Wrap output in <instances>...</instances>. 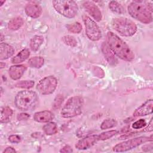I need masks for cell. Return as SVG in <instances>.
I'll list each match as a JSON object with an SVG mask.
<instances>
[{"label":"cell","mask_w":153,"mask_h":153,"mask_svg":"<svg viewBox=\"0 0 153 153\" xmlns=\"http://www.w3.org/2000/svg\"><path fill=\"white\" fill-rule=\"evenodd\" d=\"M15 87L17 88L29 89L34 85V81L32 80H25L20 81L15 84Z\"/></svg>","instance_id":"cell-27"},{"label":"cell","mask_w":153,"mask_h":153,"mask_svg":"<svg viewBox=\"0 0 153 153\" xmlns=\"http://www.w3.org/2000/svg\"><path fill=\"white\" fill-rule=\"evenodd\" d=\"M5 63H3L2 62H1V68H3L4 67H5Z\"/></svg>","instance_id":"cell-37"},{"label":"cell","mask_w":153,"mask_h":153,"mask_svg":"<svg viewBox=\"0 0 153 153\" xmlns=\"http://www.w3.org/2000/svg\"><path fill=\"white\" fill-rule=\"evenodd\" d=\"M83 22L85 27V33L91 41H97L102 38V32L96 23L88 16H83Z\"/></svg>","instance_id":"cell-9"},{"label":"cell","mask_w":153,"mask_h":153,"mask_svg":"<svg viewBox=\"0 0 153 153\" xmlns=\"http://www.w3.org/2000/svg\"><path fill=\"white\" fill-rule=\"evenodd\" d=\"M63 43L68 46L74 47L77 45V41L75 38L71 35H65L62 38Z\"/></svg>","instance_id":"cell-29"},{"label":"cell","mask_w":153,"mask_h":153,"mask_svg":"<svg viewBox=\"0 0 153 153\" xmlns=\"http://www.w3.org/2000/svg\"><path fill=\"white\" fill-rule=\"evenodd\" d=\"M109 8L113 12L118 14H123L125 12L123 7L115 1H111L109 3Z\"/></svg>","instance_id":"cell-24"},{"label":"cell","mask_w":153,"mask_h":153,"mask_svg":"<svg viewBox=\"0 0 153 153\" xmlns=\"http://www.w3.org/2000/svg\"><path fill=\"white\" fill-rule=\"evenodd\" d=\"M68 30L73 33H79L82 30V26L79 22H74L66 25Z\"/></svg>","instance_id":"cell-26"},{"label":"cell","mask_w":153,"mask_h":153,"mask_svg":"<svg viewBox=\"0 0 153 153\" xmlns=\"http://www.w3.org/2000/svg\"><path fill=\"white\" fill-rule=\"evenodd\" d=\"M102 51L107 62L111 65L115 66L118 63V60L115 57V54L111 51L107 43L103 42L102 44Z\"/></svg>","instance_id":"cell-15"},{"label":"cell","mask_w":153,"mask_h":153,"mask_svg":"<svg viewBox=\"0 0 153 153\" xmlns=\"http://www.w3.org/2000/svg\"><path fill=\"white\" fill-rule=\"evenodd\" d=\"M146 126V121L144 119H139L132 124V128L134 129H140Z\"/></svg>","instance_id":"cell-31"},{"label":"cell","mask_w":153,"mask_h":153,"mask_svg":"<svg viewBox=\"0 0 153 153\" xmlns=\"http://www.w3.org/2000/svg\"><path fill=\"white\" fill-rule=\"evenodd\" d=\"M13 110L8 106H4L1 108V123H6L10 121L11 117L13 115Z\"/></svg>","instance_id":"cell-19"},{"label":"cell","mask_w":153,"mask_h":153,"mask_svg":"<svg viewBox=\"0 0 153 153\" xmlns=\"http://www.w3.org/2000/svg\"><path fill=\"white\" fill-rule=\"evenodd\" d=\"M44 42V38L41 35L34 36L30 41L29 46L30 49L33 51H37Z\"/></svg>","instance_id":"cell-20"},{"label":"cell","mask_w":153,"mask_h":153,"mask_svg":"<svg viewBox=\"0 0 153 153\" xmlns=\"http://www.w3.org/2000/svg\"><path fill=\"white\" fill-rule=\"evenodd\" d=\"M42 129L47 135H53L57 132V124L54 122H48L43 126Z\"/></svg>","instance_id":"cell-23"},{"label":"cell","mask_w":153,"mask_h":153,"mask_svg":"<svg viewBox=\"0 0 153 153\" xmlns=\"http://www.w3.org/2000/svg\"><path fill=\"white\" fill-rule=\"evenodd\" d=\"M117 133H118V131L115 130H109V131H106L105 132H103L99 135H98L99 140H108L112 137L113 136H114L115 134H117Z\"/></svg>","instance_id":"cell-28"},{"label":"cell","mask_w":153,"mask_h":153,"mask_svg":"<svg viewBox=\"0 0 153 153\" xmlns=\"http://www.w3.org/2000/svg\"><path fill=\"white\" fill-rule=\"evenodd\" d=\"M84 105V99L79 96L70 97L63 106L60 114L63 118H72L80 115Z\"/></svg>","instance_id":"cell-4"},{"label":"cell","mask_w":153,"mask_h":153,"mask_svg":"<svg viewBox=\"0 0 153 153\" xmlns=\"http://www.w3.org/2000/svg\"><path fill=\"white\" fill-rule=\"evenodd\" d=\"M8 140L11 143H19L21 141V137L19 135L13 134V135H10L8 137Z\"/></svg>","instance_id":"cell-32"},{"label":"cell","mask_w":153,"mask_h":153,"mask_svg":"<svg viewBox=\"0 0 153 153\" xmlns=\"http://www.w3.org/2000/svg\"><path fill=\"white\" fill-rule=\"evenodd\" d=\"M107 44L111 51L120 59L127 61H132L134 54L129 46L119 36L112 32H108L106 35Z\"/></svg>","instance_id":"cell-1"},{"label":"cell","mask_w":153,"mask_h":153,"mask_svg":"<svg viewBox=\"0 0 153 153\" xmlns=\"http://www.w3.org/2000/svg\"><path fill=\"white\" fill-rule=\"evenodd\" d=\"M30 56V51L28 49L25 48L21 50L11 59V62L14 64L20 63L26 60Z\"/></svg>","instance_id":"cell-18"},{"label":"cell","mask_w":153,"mask_h":153,"mask_svg":"<svg viewBox=\"0 0 153 153\" xmlns=\"http://www.w3.org/2000/svg\"><path fill=\"white\" fill-rule=\"evenodd\" d=\"M16 152H17L16 149L11 146H8L3 151V153H16Z\"/></svg>","instance_id":"cell-35"},{"label":"cell","mask_w":153,"mask_h":153,"mask_svg":"<svg viewBox=\"0 0 153 153\" xmlns=\"http://www.w3.org/2000/svg\"><path fill=\"white\" fill-rule=\"evenodd\" d=\"M129 14L136 20L144 24H149L152 22V3L146 5L143 1H134L127 7Z\"/></svg>","instance_id":"cell-2"},{"label":"cell","mask_w":153,"mask_h":153,"mask_svg":"<svg viewBox=\"0 0 153 153\" xmlns=\"http://www.w3.org/2000/svg\"><path fill=\"white\" fill-rule=\"evenodd\" d=\"M23 20L20 17H16L11 19L8 24V27L10 30H16L20 29L23 25Z\"/></svg>","instance_id":"cell-21"},{"label":"cell","mask_w":153,"mask_h":153,"mask_svg":"<svg viewBox=\"0 0 153 153\" xmlns=\"http://www.w3.org/2000/svg\"><path fill=\"white\" fill-rule=\"evenodd\" d=\"M57 86V80L54 76H48L41 79L36 85V88L43 95L52 94Z\"/></svg>","instance_id":"cell-8"},{"label":"cell","mask_w":153,"mask_h":153,"mask_svg":"<svg viewBox=\"0 0 153 153\" xmlns=\"http://www.w3.org/2000/svg\"><path fill=\"white\" fill-rule=\"evenodd\" d=\"M26 70V67L23 65H16L11 66L8 70V74L13 80L20 79Z\"/></svg>","instance_id":"cell-14"},{"label":"cell","mask_w":153,"mask_h":153,"mask_svg":"<svg viewBox=\"0 0 153 153\" xmlns=\"http://www.w3.org/2000/svg\"><path fill=\"white\" fill-rule=\"evenodd\" d=\"M73 151L72 149L71 148V146H69V145H66L64 147H63V148H62L60 150V152H64V153H66V152H72Z\"/></svg>","instance_id":"cell-34"},{"label":"cell","mask_w":153,"mask_h":153,"mask_svg":"<svg viewBox=\"0 0 153 153\" xmlns=\"http://www.w3.org/2000/svg\"><path fill=\"white\" fill-rule=\"evenodd\" d=\"M30 117V115L26 113H20L17 115V119L19 121H23V120H27Z\"/></svg>","instance_id":"cell-33"},{"label":"cell","mask_w":153,"mask_h":153,"mask_svg":"<svg viewBox=\"0 0 153 153\" xmlns=\"http://www.w3.org/2000/svg\"><path fill=\"white\" fill-rule=\"evenodd\" d=\"M25 11L27 16L33 19L39 17L42 14V8L41 6L33 1L29 2L26 4Z\"/></svg>","instance_id":"cell-12"},{"label":"cell","mask_w":153,"mask_h":153,"mask_svg":"<svg viewBox=\"0 0 153 153\" xmlns=\"http://www.w3.org/2000/svg\"><path fill=\"white\" fill-rule=\"evenodd\" d=\"M52 4L55 10L67 18L75 17L78 11L77 4L71 0L53 1Z\"/></svg>","instance_id":"cell-6"},{"label":"cell","mask_w":153,"mask_h":153,"mask_svg":"<svg viewBox=\"0 0 153 153\" xmlns=\"http://www.w3.org/2000/svg\"><path fill=\"white\" fill-rule=\"evenodd\" d=\"M117 125V122L115 119L108 118L103 121L100 125V128L102 130H105L112 128Z\"/></svg>","instance_id":"cell-25"},{"label":"cell","mask_w":153,"mask_h":153,"mask_svg":"<svg viewBox=\"0 0 153 153\" xmlns=\"http://www.w3.org/2000/svg\"><path fill=\"white\" fill-rule=\"evenodd\" d=\"M38 100V96L35 91L26 90L20 91L16 94L14 103L19 109L26 111L34 108Z\"/></svg>","instance_id":"cell-3"},{"label":"cell","mask_w":153,"mask_h":153,"mask_svg":"<svg viewBox=\"0 0 153 153\" xmlns=\"http://www.w3.org/2000/svg\"><path fill=\"white\" fill-rule=\"evenodd\" d=\"M153 130V118H152L148 124V126H147V127L145 128V131H152Z\"/></svg>","instance_id":"cell-36"},{"label":"cell","mask_w":153,"mask_h":153,"mask_svg":"<svg viewBox=\"0 0 153 153\" xmlns=\"http://www.w3.org/2000/svg\"><path fill=\"white\" fill-rule=\"evenodd\" d=\"M63 100H64V98H63V96H62L60 94L57 95L56 97V98L54 99V102L53 104V108L54 109H59L62 103H63Z\"/></svg>","instance_id":"cell-30"},{"label":"cell","mask_w":153,"mask_h":153,"mask_svg":"<svg viewBox=\"0 0 153 153\" xmlns=\"http://www.w3.org/2000/svg\"><path fill=\"white\" fill-rule=\"evenodd\" d=\"M112 27L123 36L134 35L137 30L135 23L127 18H116L112 22Z\"/></svg>","instance_id":"cell-5"},{"label":"cell","mask_w":153,"mask_h":153,"mask_svg":"<svg viewBox=\"0 0 153 153\" xmlns=\"http://www.w3.org/2000/svg\"><path fill=\"white\" fill-rule=\"evenodd\" d=\"M99 140L98 135H88L78 141L75 148L79 150H85L90 148Z\"/></svg>","instance_id":"cell-10"},{"label":"cell","mask_w":153,"mask_h":153,"mask_svg":"<svg viewBox=\"0 0 153 153\" xmlns=\"http://www.w3.org/2000/svg\"><path fill=\"white\" fill-rule=\"evenodd\" d=\"M54 118L53 112L49 111L36 112L33 115V120L38 123H48Z\"/></svg>","instance_id":"cell-16"},{"label":"cell","mask_w":153,"mask_h":153,"mask_svg":"<svg viewBox=\"0 0 153 153\" xmlns=\"http://www.w3.org/2000/svg\"><path fill=\"white\" fill-rule=\"evenodd\" d=\"M5 1H0V6H2L4 3H5Z\"/></svg>","instance_id":"cell-38"},{"label":"cell","mask_w":153,"mask_h":153,"mask_svg":"<svg viewBox=\"0 0 153 153\" xmlns=\"http://www.w3.org/2000/svg\"><path fill=\"white\" fill-rule=\"evenodd\" d=\"M152 99L147 100L144 103H143L134 111L133 112V116L141 117L151 114L152 113Z\"/></svg>","instance_id":"cell-13"},{"label":"cell","mask_w":153,"mask_h":153,"mask_svg":"<svg viewBox=\"0 0 153 153\" xmlns=\"http://www.w3.org/2000/svg\"><path fill=\"white\" fill-rule=\"evenodd\" d=\"M14 53V49L10 45L1 42L0 44V59L5 60L11 57Z\"/></svg>","instance_id":"cell-17"},{"label":"cell","mask_w":153,"mask_h":153,"mask_svg":"<svg viewBox=\"0 0 153 153\" xmlns=\"http://www.w3.org/2000/svg\"><path fill=\"white\" fill-rule=\"evenodd\" d=\"M152 141V135L150 136H140L131 139L117 144L112 148L114 152H123L135 148L148 142Z\"/></svg>","instance_id":"cell-7"},{"label":"cell","mask_w":153,"mask_h":153,"mask_svg":"<svg viewBox=\"0 0 153 153\" xmlns=\"http://www.w3.org/2000/svg\"><path fill=\"white\" fill-rule=\"evenodd\" d=\"M44 59L41 56H35L31 57L28 61V65L31 68H40L44 64Z\"/></svg>","instance_id":"cell-22"},{"label":"cell","mask_w":153,"mask_h":153,"mask_svg":"<svg viewBox=\"0 0 153 153\" xmlns=\"http://www.w3.org/2000/svg\"><path fill=\"white\" fill-rule=\"evenodd\" d=\"M85 10L97 22H100L102 19V14L98 7L91 1H84L82 4Z\"/></svg>","instance_id":"cell-11"}]
</instances>
